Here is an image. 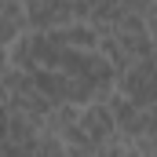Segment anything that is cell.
<instances>
[{"instance_id": "cell-1", "label": "cell", "mask_w": 157, "mask_h": 157, "mask_svg": "<svg viewBox=\"0 0 157 157\" xmlns=\"http://www.w3.org/2000/svg\"><path fill=\"white\" fill-rule=\"evenodd\" d=\"M113 91L128 95L139 110H143V106H154L157 102V55L154 59H139V62H132L124 73H117Z\"/></svg>"}, {"instance_id": "cell-2", "label": "cell", "mask_w": 157, "mask_h": 157, "mask_svg": "<svg viewBox=\"0 0 157 157\" xmlns=\"http://www.w3.org/2000/svg\"><path fill=\"white\" fill-rule=\"evenodd\" d=\"M77 124H80V132L91 139V146H102L106 139L117 135V121H113V113H110L106 102H88V106H80Z\"/></svg>"}, {"instance_id": "cell-3", "label": "cell", "mask_w": 157, "mask_h": 157, "mask_svg": "<svg viewBox=\"0 0 157 157\" xmlns=\"http://www.w3.org/2000/svg\"><path fill=\"white\" fill-rule=\"evenodd\" d=\"M51 33L62 40L66 48H73V51H95V48H99V33H95L88 22H70V26H62V29H51Z\"/></svg>"}, {"instance_id": "cell-4", "label": "cell", "mask_w": 157, "mask_h": 157, "mask_svg": "<svg viewBox=\"0 0 157 157\" xmlns=\"http://www.w3.org/2000/svg\"><path fill=\"white\" fill-rule=\"evenodd\" d=\"M33 44H37V33H33V29L18 33V37L11 40V48H7V66L33 73V70H37V62H33Z\"/></svg>"}, {"instance_id": "cell-5", "label": "cell", "mask_w": 157, "mask_h": 157, "mask_svg": "<svg viewBox=\"0 0 157 157\" xmlns=\"http://www.w3.org/2000/svg\"><path fill=\"white\" fill-rule=\"evenodd\" d=\"M110 37H117L121 51H124L132 62H139V59H154V55H157L154 33H110Z\"/></svg>"}, {"instance_id": "cell-6", "label": "cell", "mask_w": 157, "mask_h": 157, "mask_svg": "<svg viewBox=\"0 0 157 157\" xmlns=\"http://www.w3.org/2000/svg\"><path fill=\"white\" fill-rule=\"evenodd\" d=\"M22 88H29V73L26 70H15V66H4L0 70V102L7 106Z\"/></svg>"}, {"instance_id": "cell-7", "label": "cell", "mask_w": 157, "mask_h": 157, "mask_svg": "<svg viewBox=\"0 0 157 157\" xmlns=\"http://www.w3.org/2000/svg\"><path fill=\"white\" fill-rule=\"evenodd\" d=\"M106 106H110V113H113V121H117V132H124L132 121H135V113H139V106L128 99V95H121V91H110V99H106Z\"/></svg>"}, {"instance_id": "cell-8", "label": "cell", "mask_w": 157, "mask_h": 157, "mask_svg": "<svg viewBox=\"0 0 157 157\" xmlns=\"http://www.w3.org/2000/svg\"><path fill=\"white\" fill-rule=\"evenodd\" d=\"M33 157H62V139H59V135H51V132H40Z\"/></svg>"}, {"instance_id": "cell-9", "label": "cell", "mask_w": 157, "mask_h": 157, "mask_svg": "<svg viewBox=\"0 0 157 157\" xmlns=\"http://www.w3.org/2000/svg\"><path fill=\"white\" fill-rule=\"evenodd\" d=\"M95 157H128V146H124L121 135H113V139H106L102 146H95Z\"/></svg>"}, {"instance_id": "cell-10", "label": "cell", "mask_w": 157, "mask_h": 157, "mask_svg": "<svg viewBox=\"0 0 157 157\" xmlns=\"http://www.w3.org/2000/svg\"><path fill=\"white\" fill-rule=\"evenodd\" d=\"M70 4H84V0H70Z\"/></svg>"}]
</instances>
